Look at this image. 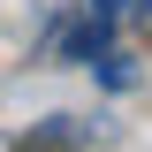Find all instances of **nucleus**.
<instances>
[{
    "instance_id": "nucleus-4",
    "label": "nucleus",
    "mask_w": 152,
    "mask_h": 152,
    "mask_svg": "<svg viewBox=\"0 0 152 152\" xmlns=\"http://www.w3.org/2000/svg\"><path fill=\"white\" fill-rule=\"evenodd\" d=\"M23 152H61V145H53V137H46V145H23Z\"/></svg>"
},
{
    "instance_id": "nucleus-2",
    "label": "nucleus",
    "mask_w": 152,
    "mask_h": 152,
    "mask_svg": "<svg viewBox=\"0 0 152 152\" xmlns=\"http://www.w3.org/2000/svg\"><path fill=\"white\" fill-rule=\"evenodd\" d=\"M91 69L107 76L114 91H129V84H137V69H129V53H107V46H99V53H91Z\"/></svg>"
},
{
    "instance_id": "nucleus-1",
    "label": "nucleus",
    "mask_w": 152,
    "mask_h": 152,
    "mask_svg": "<svg viewBox=\"0 0 152 152\" xmlns=\"http://www.w3.org/2000/svg\"><path fill=\"white\" fill-rule=\"evenodd\" d=\"M107 23H114V15H99V8H91L84 23H53V38H46V53H61V61H91L99 46H107Z\"/></svg>"
},
{
    "instance_id": "nucleus-3",
    "label": "nucleus",
    "mask_w": 152,
    "mask_h": 152,
    "mask_svg": "<svg viewBox=\"0 0 152 152\" xmlns=\"http://www.w3.org/2000/svg\"><path fill=\"white\" fill-rule=\"evenodd\" d=\"M99 15H122V8H145V0H91Z\"/></svg>"
}]
</instances>
